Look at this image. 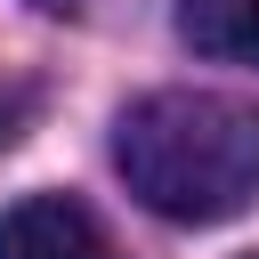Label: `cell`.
Segmentation results:
<instances>
[{"mask_svg":"<svg viewBox=\"0 0 259 259\" xmlns=\"http://www.w3.org/2000/svg\"><path fill=\"white\" fill-rule=\"evenodd\" d=\"M121 186L178 227H219L259 202V105L227 89H146L113 113Z\"/></svg>","mask_w":259,"mask_h":259,"instance_id":"6da1fadb","label":"cell"},{"mask_svg":"<svg viewBox=\"0 0 259 259\" xmlns=\"http://www.w3.org/2000/svg\"><path fill=\"white\" fill-rule=\"evenodd\" d=\"M0 259H113V243L73 194H16L0 210Z\"/></svg>","mask_w":259,"mask_h":259,"instance_id":"7a4b0ae2","label":"cell"},{"mask_svg":"<svg viewBox=\"0 0 259 259\" xmlns=\"http://www.w3.org/2000/svg\"><path fill=\"white\" fill-rule=\"evenodd\" d=\"M178 40L219 65H259V0H178Z\"/></svg>","mask_w":259,"mask_h":259,"instance_id":"3957f363","label":"cell"},{"mask_svg":"<svg viewBox=\"0 0 259 259\" xmlns=\"http://www.w3.org/2000/svg\"><path fill=\"white\" fill-rule=\"evenodd\" d=\"M24 130V89H0V146Z\"/></svg>","mask_w":259,"mask_h":259,"instance_id":"277c9868","label":"cell"},{"mask_svg":"<svg viewBox=\"0 0 259 259\" xmlns=\"http://www.w3.org/2000/svg\"><path fill=\"white\" fill-rule=\"evenodd\" d=\"M32 8H49V16H73V8H89V0H32Z\"/></svg>","mask_w":259,"mask_h":259,"instance_id":"5b68a950","label":"cell"}]
</instances>
